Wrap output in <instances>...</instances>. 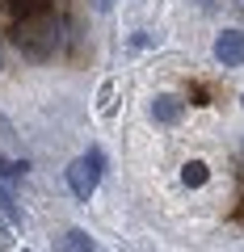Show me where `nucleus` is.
<instances>
[{"label":"nucleus","mask_w":244,"mask_h":252,"mask_svg":"<svg viewBox=\"0 0 244 252\" xmlns=\"http://www.w3.org/2000/svg\"><path fill=\"white\" fill-rule=\"evenodd\" d=\"M240 105H244V97H240Z\"/></svg>","instance_id":"13"},{"label":"nucleus","mask_w":244,"mask_h":252,"mask_svg":"<svg viewBox=\"0 0 244 252\" xmlns=\"http://www.w3.org/2000/svg\"><path fill=\"white\" fill-rule=\"evenodd\" d=\"M109 4H114V0H97V9H109Z\"/></svg>","instance_id":"9"},{"label":"nucleus","mask_w":244,"mask_h":252,"mask_svg":"<svg viewBox=\"0 0 244 252\" xmlns=\"http://www.w3.org/2000/svg\"><path fill=\"white\" fill-rule=\"evenodd\" d=\"M215 59H219V67H240L244 63V30H223L215 38Z\"/></svg>","instance_id":"3"},{"label":"nucleus","mask_w":244,"mask_h":252,"mask_svg":"<svg viewBox=\"0 0 244 252\" xmlns=\"http://www.w3.org/2000/svg\"><path fill=\"white\" fill-rule=\"evenodd\" d=\"M0 67H4V51H0Z\"/></svg>","instance_id":"10"},{"label":"nucleus","mask_w":244,"mask_h":252,"mask_svg":"<svg viewBox=\"0 0 244 252\" xmlns=\"http://www.w3.org/2000/svg\"><path fill=\"white\" fill-rule=\"evenodd\" d=\"M240 156H244V143H240Z\"/></svg>","instance_id":"11"},{"label":"nucleus","mask_w":244,"mask_h":252,"mask_svg":"<svg viewBox=\"0 0 244 252\" xmlns=\"http://www.w3.org/2000/svg\"><path fill=\"white\" fill-rule=\"evenodd\" d=\"M101 172H105V156H101L97 147H89L84 156H76V160L68 164V189H72L76 202H89V198H93Z\"/></svg>","instance_id":"2"},{"label":"nucleus","mask_w":244,"mask_h":252,"mask_svg":"<svg viewBox=\"0 0 244 252\" xmlns=\"http://www.w3.org/2000/svg\"><path fill=\"white\" fill-rule=\"evenodd\" d=\"M147 114H152V122H156V126H177L181 118H185V101L173 97V93H160V97H152Z\"/></svg>","instance_id":"4"},{"label":"nucleus","mask_w":244,"mask_h":252,"mask_svg":"<svg viewBox=\"0 0 244 252\" xmlns=\"http://www.w3.org/2000/svg\"><path fill=\"white\" fill-rule=\"evenodd\" d=\"M17 46L30 59H51L59 51V21L51 13H30L17 21Z\"/></svg>","instance_id":"1"},{"label":"nucleus","mask_w":244,"mask_h":252,"mask_svg":"<svg viewBox=\"0 0 244 252\" xmlns=\"http://www.w3.org/2000/svg\"><path fill=\"white\" fill-rule=\"evenodd\" d=\"M0 248H13V235H9V223L0 219Z\"/></svg>","instance_id":"8"},{"label":"nucleus","mask_w":244,"mask_h":252,"mask_svg":"<svg viewBox=\"0 0 244 252\" xmlns=\"http://www.w3.org/2000/svg\"><path fill=\"white\" fill-rule=\"evenodd\" d=\"M17 252H26V248H17Z\"/></svg>","instance_id":"12"},{"label":"nucleus","mask_w":244,"mask_h":252,"mask_svg":"<svg viewBox=\"0 0 244 252\" xmlns=\"http://www.w3.org/2000/svg\"><path fill=\"white\" fill-rule=\"evenodd\" d=\"M26 168H30V160H9V156H0V177H4V181L26 177Z\"/></svg>","instance_id":"7"},{"label":"nucleus","mask_w":244,"mask_h":252,"mask_svg":"<svg viewBox=\"0 0 244 252\" xmlns=\"http://www.w3.org/2000/svg\"><path fill=\"white\" fill-rule=\"evenodd\" d=\"M207 177H210V172H207L202 160H185V168H181V185H185V189H202Z\"/></svg>","instance_id":"6"},{"label":"nucleus","mask_w":244,"mask_h":252,"mask_svg":"<svg viewBox=\"0 0 244 252\" xmlns=\"http://www.w3.org/2000/svg\"><path fill=\"white\" fill-rule=\"evenodd\" d=\"M55 248H59V252H97L84 227H68V231L59 235V240H55Z\"/></svg>","instance_id":"5"}]
</instances>
